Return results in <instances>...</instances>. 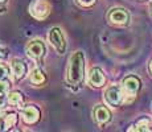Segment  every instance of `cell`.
<instances>
[{"mask_svg":"<svg viewBox=\"0 0 152 132\" xmlns=\"http://www.w3.org/2000/svg\"><path fill=\"white\" fill-rule=\"evenodd\" d=\"M151 11H152V7H151Z\"/></svg>","mask_w":152,"mask_h":132,"instance_id":"23","label":"cell"},{"mask_svg":"<svg viewBox=\"0 0 152 132\" xmlns=\"http://www.w3.org/2000/svg\"><path fill=\"white\" fill-rule=\"evenodd\" d=\"M109 20L113 24L116 25H126L130 20V15L123 8H113L109 12Z\"/></svg>","mask_w":152,"mask_h":132,"instance_id":"7","label":"cell"},{"mask_svg":"<svg viewBox=\"0 0 152 132\" xmlns=\"http://www.w3.org/2000/svg\"><path fill=\"white\" fill-rule=\"evenodd\" d=\"M85 77V54L83 52L77 50L72 54L68 67V82L72 86H80Z\"/></svg>","mask_w":152,"mask_h":132,"instance_id":"1","label":"cell"},{"mask_svg":"<svg viewBox=\"0 0 152 132\" xmlns=\"http://www.w3.org/2000/svg\"><path fill=\"white\" fill-rule=\"evenodd\" d=\"M11 87L10 81L7 79H1L0 81V108H4L8 102V90Z\"/></svg>","mask_w":152,"mask_h":132,"instance_id":"13","label":"cell"},{"mask_svg":"<svg viewBox=\"0 0 152 132\" xmlns=\"http://www.w3.org/2000/svg\"><path fill=\"white\" fill-rule=\"evenodd\" d=\"M4 11H5V7H3L1 3H0V12H4Z\"/></svg>","mask_w":152,"mask_h":132,"instance_id":"20","label":"cell"},{"mask_svg":"<svg viewBox=\"0 0 152 132\" xmlns=\"http://www.w3.org/2000/svg\"><path fill=\"white\" fill-rule=\"evenodd\" d=\"M94 118L99 124H106L107 122H110L111 114L109 108H106L104 106H97L94 108Z\"/></svg>","mask_w":152,"mask_h":132,"instance_id":"12","label":"cell"},{"mask_svg":"<svg viewBox=\"0 0 152 132\" xmlns=\"http://www.w3.org/2000/svg\"><path fill=\"white\" fill-rule=\"evenodd\" d=\"M8 73H10V69H8V66L0 62V81H1V79H5V78H7Z\"/></svg>","mask_w":152,"mask_h":132,"instance_id":"17","label":"cell"},{"mask_svg":"<svg viewBox=\"0 0 152 132\" xmlns=\"http://www.w3.org/2000/svg\"><path fill=\"white\" fill-rule=\"evenodd\" d=\"M5 1V0H0V3H4Z\"/></svg>","mask_w":152,"mask_h":132,"instance_id":"22","label":"cell"},{"mask_svg":"<svg viewBox=\"0 0 152 132\" xmlns=\"http://www.w3.org/2000/svg\"><path fill=\"white\" fill-rule=\"evenodd\" d=\"M150 70H151V73H152V62H151V65H150Z\"/></svg>","mask_w":152,"mask_h":132,"instance_id":"21","label":"cell"},{"mask_svg":"<svg viewBox=\"0 0 152 132\" xmlns=\"http://www.w3.org/2000/svg\"><path fill=\"white\" fill-rule=\"evenodd\" d=\"M27 52L31 57L36 58V60H41V58L45 55L46 48H45V44L42 42L41 40L36 39V40H32L31 42L28 44L27 46Z\"/></svg>","mask_w":152,"mask_h":132,"instance_id":"6","label":"cell"},{"mask_svg":"<svg viewBox=\"0 0 152 132\" xmlns=\"http://www.w3.org/2000/svg\"><path fill=\"white\" fill-rule=\"evenodd\" d=\"M77 3L82 7H91L97 3V0H77Z\"/></svg>","mask_w":152,"mask_h":132,"instance_id":"19","label":"cell"},{"mask_svg":"<svg viewBox=\"0 0 152 132\" xmlns=\"http://www.w3.org/2000/svg\"><path fill=\"white\" fill-rule=\"evenodd\" d=\"M8 103L12 106H20L24 103V95L20 91H12L8 94Z\"/></svg>","mask_w":152,"mask_h":132,"instance_id":"15","label":"cell"},{"mask_svg":"<svg viewBox=\"0 0 152 132\" xmlns=\"http://www.w3.org/2000/svg\"><path fill=\"white\" fill-rule=\"evenodd\" d=\"M19 116L15 112L0 114V131H8L17 124Z\"/></svg>","mask_w":152,"mask_h":132,"instance_id":"9","label":"cell"},{"mask_svg":"<svg viewBox=\"0 0 152 132\" xmlns=\"http://www.w3.org/2000/svg\"><path fill=\"white\" fill-rule=\"evenodd\" d=\"M50 4L46 0H33L29 5V13L36 20H45L50 15Z\"/></svg>","mask_w":152,"mask_h":132,"instance_id":"2","label":"cell"},{"mask_svg":"<svg viewBox=\"0 0 152 132\" xmlns=\"http://www.w3.org/2000/svg\"><path fill=\"white\" fill-rule=\"evenodd\" d=\"M41 112L37 107L34 106H25L21 110V118L27 124H34L40 120Z\"/></svg>","mask_w":152,"mask_h":132,"instance_id":"8","label":"cell"},{"mask_svg":"<svg viewBox=\"0 0 152 132\" xmlns=\"http://www.w3.org/2000/svg\"><path fill=\"white\" fill-rule=\"evenodd\" d=\"M135 131H143V132H147V131H152V122L151 119L148 118H142L138 120L135 125Z\"/></svg>","mask_w":152,"mask_h":132,"instance_id":"16","label":"cell"},{"mask_svg":"<svg viewBox=\"0 0 152 132\" xmlns=\"http://www.w3.org/2000/svg\"><path fill=\"white\" fill-rule=\"evenodd\" d=\"M49 41H50V44L54 46L56 50L60 53V54H62L65 52L66 41H65V36H64L62 31L60 28L54 26V28H52L49 31Z\"/></svg>","mask_w":152,"mask_h":132,"instance_id":"3","label":"cell"},{"mask_svg":"<svg viewBox=\"0 0 152 132\" xmlns=\"http://www.w3.org/2000/svg\"><path fill=\"white\" fill-rule=\"evenodd\" d=\"M106 78H104V74L99 67H93L89 71V85L94 87H101L102 85L104 83Z\"/></svg>","mask_w":152,"mask_h":132,"instance_id":"10","label":"cell"},{"mask_svg":"<svg viewBox=\"0 0 152 132\" xmlns=\"http://www.w3.org/2000/svg\"><path fill=\"white\" fill-rule=\"evenodd\" d=\"M104 98H106L107 103L113 107H118L123 102V93H122L119 86H110L104 93Z\"/></svg>","mask_w":152,"mask_h":132,"instance_id":"4","label":"cell"},{"mask_svg":"<svg viewBox=\"0 0 152 132\" xmlns=\"http://www.w3.org/2000/svg\"><path fill=\"white\" fill-rule=\"evenodd\" d=\"M11 69H12L13 77L16 78L17 81L23 79L25 77V74H27V65H25L21 60H19V58L12 60V62H11Z\"/></svg>","mask_w":152,"mask_h":132,"instance_id":"11","label":"cell"},{"mask_svg":"<svg viewBox=\"0 0 152 132\" xmlns=\"http://www.w3.org/2000/svg\"><path fill=\"white\" fill-rule=\"evenodd\" d=\"M45 81H46V77H45V74L42 73L41 69L37 67V69L32 70V73H31V82L32 83L42 85V83H45Z\"/></svg>","mask_w":152,"mask_h":132,"instance_id":"14","label":"cell"},{"mask_svg":"<svg viewBox=\"0 0 152 132\" xmlns=\"http://www.w3.org/2000/svg\"><path fill=\"white\" fill-rule=\"evenodd\" d=\"M140 79L135 75H128L123 79L122 82V87L124 90L126 95H130V96H135L138 91L140 90Z\"/></svg>","mask_w":152,"mask_h":132,"instance_id":"5","label":"cell"},{"mask_svg":"<svg viewBox=\"0 0 152 132\" xmlns=\"http://www.w3.org/2000/svg\"><path fill=\"white\" fill-rule=\"evenodd\" d=\"M8 55V48L3 42H0V60H4Z\"/></svg>","mask_w":152,"mask_h":132,"instance_id":"18","label":"cell"}]
</instances>
